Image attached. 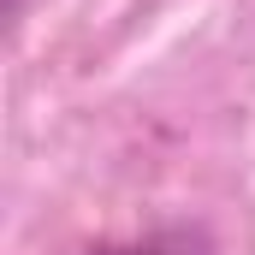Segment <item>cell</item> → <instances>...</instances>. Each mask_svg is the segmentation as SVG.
<instances>
[{
    "mask_svg": "<svg viewBox=\"0 0 255 255\" xmlns=\"http://www.w3.org/2000/svg\"><path fill=\"white\" fill-rule=\"evenodd\" d=\"M95 255H214V244L190 226H172V232H154L142 244H119V250H95Z\"/></svg>",
    "mask_w": 255,
    "mask_h": 255,
    "instance_id": "obj_1",
    "label": "cell"
}]
</instances>
